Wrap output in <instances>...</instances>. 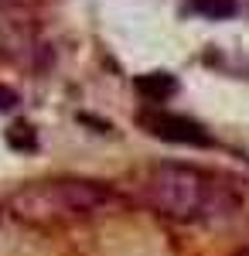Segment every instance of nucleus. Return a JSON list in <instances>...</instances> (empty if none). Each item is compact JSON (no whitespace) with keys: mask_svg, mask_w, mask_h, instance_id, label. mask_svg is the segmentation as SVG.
Listing matches in <instances>:
<instances>
[{"mask_svg":"<svg viewBox=\"0 0 249 256\" xmlns=\"http://www.w3.org/2000/svg\"><path fill=\"white\" fill-rule=\"evenodd\" d=\"M140 195L154 212L174 222H202L229 212V188L188 164H154L140 178Z\"/></svg>","mask_w":249,"mask_h":256,"instance_id":"obj_1","label":"nucleus"},{"mask_svg":"<svg viewBox=\"0 0 249 256\" xmlns=\"http://www.w3.org/2000/svg\"><path fill=\"white\" fill-rule=\"evenodd\" d=\"M113 205V192L96 181H48L18 198L20 216H96Z\"/></svg>","mask_w":249,"mask_h":256,"instance_id":"obj_2","label":"nucleus"},{"mask_svg":"<svg viewBox=\"0 0 249 256\" xmlns=\"http://www.w3.org/2000/svg\"><path fill=\"white\" fill-rule=\"evenodd\" d=\"M140 126L154 134L160 140H171V144H188V147H208L212 137L205 134L202 123H194L188 116H178V113H164V110H144L140 113Z\"/></svg>","mask_w":249,"mask_h":256,"instance_id":"obj_3","label":"nucleus"},{"mask_svg":"<svg viewBox=\"0 0 249 256\" xmlns=\"http://www.w3.org/2000/svg\"><path fill=\"white\" fill-rule=\"evenodd\" d=\"M134 86H136V92H140L144 99H150V102H164V99L178 89L174 76H168V72H150V76H140Z\"/></svg>","mask_w":249,"mask_h":256,"instance_id":"obj_4","label":"nucleus"},{"mask_svg":"<svg viewBox=\"0 0 249 256\" xmlns=\"http://www.w3.org/2000/svg\"><path fill=\"white\" fill-rule=\"evenodd\" d=\"M194 10L205 14V18H229L236 14V0H194Z\"/></svg>","mask_w":249,"mask_h":256,"instance_id":"obj_5","label":"nucleus"},{"mask_svg":"<svg viewBox=\"0 0 249 256\" xmlns=\"http://www.w3.org/2000/svg\"><path fill=\"white\" fill-rule=\"evenodd\" d=\"M7 140H10V147H18V150H34V130H31L28 123H14V126L7 130Z\"/></svg>","mask_w":249,"mask_h":256,"instance_id":"obj_6","label":"nucleus"},{"mask_svg":"<svg viewBox=\"0 0 249 256\" xmlns=\"http://www.w3.org/2000/svg\"><path fill=\"white\" fill-rule=\"evenodd\" d=\"M14 106H18V92L10 86H0V113L4 110H14Z\"/></svg>","mask_w":249,"mask_h":256,"instance_id":"obj_7","label":"nucleus"},{"mask_svg":"<svg viewBox=\"0 0 249 256\" xmlns=\"http://www.w3.org/2000/svg\"><path fill=\"white\" fill-rule=\"evenodd\" d=\"M14 4H24V0H0V7H14Z\"/></svg>","mask_w":249,"mask_h":256,"instance_id":"obj_8","label":"nucleus"}]
</instances>
